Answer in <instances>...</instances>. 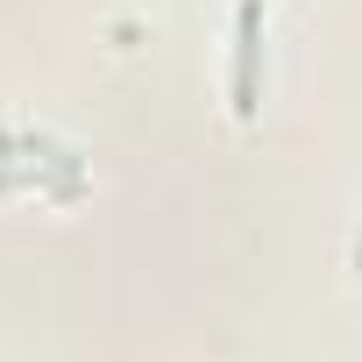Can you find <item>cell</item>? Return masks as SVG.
<instances>
[{
  "label": "cell",
  "instance_id": "6da1fadb",
  "mask_svg": "<svg viewBox=\"0 0 362 362\" xmlns=\"http://www.w3.org/2000/svg\"><path fill=\"white\" fill-rule=\"evenodd\" d=\"M256 64H263V0L235 8V114H256Z\"/></svg>",
  "mask_w": 362,
  "mask_h": 362
}]
</instances>
